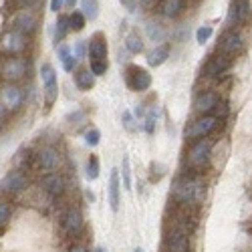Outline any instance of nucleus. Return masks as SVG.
<instances>
[{"label": "nucleus", "mask_w": 252, "mask_h": 252, "mask_svg": "<svg viewBox=\"0 0 252 252\" xmlns=\"http://www.w3.org/2000/svg\"><path fill=\"white\" fill-rule=\"evenodd\" d=\"M28 71V65L24 59L21 57H12V59H6L0 67V75H2L6 81H19L26 75Z\"/></svg>", "instance_id": "f257e3e1"}, {"label": "nucleus", "mask_w": 252, "mask_h": 252, "mask_svg": "<svg viewBox=\"0 0 252 252\" xmlns=\"http://www.w3.org/2000/svg\"><path fill=\"white\" fill-rule=\"evenodd\" d=\"M216 125H218V119H216L214 115H202L200 119H196V121L190 125V129H186V136H188L190 139L206 137L208 133H212V131L216 129Z\"/></svg>", "instance_id": "f03ea898"}, {"label": "nucleus", "mask_w": 252, "mask_h": 252, "mask_svg": "<svg viewBox=\"0 0 252 252\" xmlns=\"http://www.w3.org/2000/svg\"><path fill=\"white\" fill-rule=\"evenodd\" d=\"M26 45H28L26 35H23V32H19V30L6 32V35L2 37V41H0V46H2V50H4V53H8V55L23 53V50L26 48Z\"/></svg>", "instance_id": "7ed1b4c3"}, {"label": "nucleus", "mask_w": 252, "mask_h": 252, "mask_svg": "<svg viewBox=\"0 0 252 252\" xmlns=\"http://www.w3.org/2000/svg\"><path fill=\"white\" fill-rule=\"evenodd\" d=\"M176 198L182 204H190V202H200L202 200V186L196 180H186L176 188Z\"/></svg>", "instance_id": "20e7f679"}, {"label": "nucleus", "mask_w": 252, "mask_h": 252, "mask_svg": "<svg viewBox=\"0 0 252 252\" xmlns=\"http://www.w3.org/2000/svg\"><path fill=\"white\" fill-rule=\"evenodd\" d=\"M37 26H39V19H37V14L32 12V10H28V8H24V10H21L19 14L14 16V30H19V32H23V35H32V32L37 30Z\"/></svg>", "instance_id": "39448f33"}, {"label": "nucleus", "mask_w": 252, "mask_h": 252, "mask_svg": "<svg viewBox=\"0 0 252 252\" xmlns=\"http://www.w3.org/2000/svg\"><path fill=\"white\" fill-rule=\"evenodd\" d=\"M127 85L133 91H147L151 85V75L141 67H129L127 69Z\"/></svg>", "instance_id": "423d86ee"}, {"label": "nucleus", "mask_w": 252, "mask_h": 252, "mask_svg": "<svg viewBox=\"0 0 252 252\" xmlns=\"http://www.w3.org/2000/svg\"><path fill=\"white\" fill-rule=\"evenodd\" d=\"M26 186H28V180L23 172H8L2 178V182H0V190L6 194H19L26 190Z\"/></svg>", "instance_id": "0eeeda50"}, {"label": "nucleus", "mask_w": 252, "mask_h": 252, "mask_svg": "<svg viewBox=\"0 0 252 252\" xmlns=\"http://www.w3.org/2000/svg\"><path fill=\"white\" fill-rule=\"evenodd\" d=\"M210 149H212V141L210 139L196 141L192 145V149H190V156H188L190 165H194V167H202V165H204L208 161V158H210Z\"/></svg>", "instance_id": "6e6552de"}, {"label": "nucleus", "mask_w": 252, "mask_h": 252, "mask_svg": "<svg viewBox=\"0 0 252 252\" xmlns=\"http://www.w3.org/2000/svg\"><path fill=\"white\" fill-rule=\"evenodd\" d=\"M87 55L91 59V63H97V61H107V43L103 39L101 32L89 41V46H87Z\"/></svg>", "instance_id": "1a4fd4ad"}, {"label": "nucleus", "mask_w": 252, "mask_h": 252, "mask_svg": "<svg viewBox=\"0 0 252 252\" xmlns=\"http://www.w3.org/2000/svg\"><path fill=\"white\" fill-rule=\"evenodd\" d=\"M250 16V2L248 0H236L230 8V14H228V24L230 26H236V24H242L248 21Z\"/></svg>", "instance_id": "9d476101"}, {"label": "nucleus", "mask_w": 252, "mask_h": 252, "mask_svg": "<svg viewBox=\"0 0 252 252\" xmlns=\"http://www.w3.org/2000/svg\"><path fill=\"white\" fill-rule=\"evenodd\" d=\"M0 101H2L4 109H19L23 103V91L14 85H6L0 89Z\"/></svg>", "instance_id": "9b49d317"}, {"label": "nucleus", "mask_w": 252, "mask_h": 252, "mask_svg": "<svg viewBox=\"0 0 252 252\" xmlns=\"http://www.w3.org/2000/svg\"><path fill=\"white\" fill-rule=\"evenodd\" d=\"M228 69H230V57H228V55H216V57H212V59L206 63L204 73H206L208 77H220V75H224Z\"/></svg>", "instance_id": "f8f14e48"}, {"label": "nucleus", "mask_w": 252, "mask_h": 252, "mask_svg": "<svg viewBox=\"0 0 252 252\" xmlns=\"http://www.w3.org/2000/svg\"><path fill=\"white\" fill-rule=\"evenodd\" d=\"M218 103H220V99H218L216 93H212V91L200 93V95L196 97V101H194V109H196V113H200V115H208L210 111L216 109Z\"/></svg>", "instance_id": "ddd939ff"}, {"label": "nucleus", "mask_w": 252, "mask_h": 252, "mask_svg": "<svg viewBox=\"0 0 252 252\" xmlns=\"http://www.w3.org/2000/svg\"><path fill=\"white\" fill-rule=\"evenodd\" d=\"M242 46H244V43H242V37L238 35V32H228V35L220 41V46H218V50H222V55H236V53H240L242 50Z\"/></svg>", "instance_id": "4468645a"}, {"label": "nucleus", "mask_w": 252, "mask_h": 252, "mask_svg": "<svg viewBox=\"0 0 252 252\" xmlns=\"http://www.w3.org/2000/svg\"><path fill=\"white\" fill-rule=\"evenodd\" d=\"M37 161L43 170H57L59 163H61V158H59V151L53 149V147H43L39 154H37Z\"/></svg>", "instance_id": "2eb2a0df"}, {"label": "nucleus", "mask_w": 252, "mask_h": 252, "mask_svg": "<svg viewBox=\"0 0 252 252\" xmlns=\"http://www.w3.org/2000/svg\"><path fill=\"white\" fill-rule=\"evenodd\" d=\"M43 188H45V192L48 196L57 198V196H61L65 192V180L59 174H48V176L43 178Z\"/></svg>", "instance_id": "dca6fc26"}, {"label": "nucleus", "mask_w": 252, "mask_h": 252, "mask_svg": "<svg viewBox=\"0 0 252 252\" xmlns=\"http://www.w3.org/2000/svg\"><path fill=\"white\" fill-rule=\"evenodd\" d=\"M63 224H65V230L69 232L71 236H77V234L81 232V228H83V216H81V212L75 210V208H71L69 212L65 214Z\"/></svg>", "instance_id": "f3484780"}, {"label": "nucleus", "mask_w": 252, "mask_h": 252, "mask_svg": "<svg viewBox=\"0 0 252 252\" xmlns=\"http://www.w3.org/2000/svg\"><path fill=\"white\" fill-rule=\"evenodd\" d=\"M119 172L111 170V178H109V206L113 212L119 210Z\"/></svg>", "instance_id": "a211bd4d"}, {"label": "nucleus", "mask_w": 252, "mask_h": 252, "mask_svg": "<svg viewBox=\"0 0 252 252\" xmlns=\"http://www.w3.org/2000/svg\"><path fill=\"white\" fill-rule=\"evenodd\" d=\"M167 57H170V45H160L147 55V65L149 67H160L167 61Z\"/></svg>", "instance_id": "6ab92c4d"}, {"label": "nucleus", "mask_w": 252, "mask_h": 252, "mask_svg": "<svg viewBox=\"0 0 252 252\" xmlns=\"http://www.w3.org/2000/svg\"><path fill=\"white\" fill-rule=\"evenodd\" d=\"M41 81H43V89H53L59 87L57 85V73H55V67L50 63H43L41 65Z\"/></svg>", "instance_id": "aec40b11"}, {"label": "nucleus", "mask_w": 252, "mask_h": 252, "mask_svg": "<svg viewBox=\"0 0 252 252\" xmlns=\"http://www.w3.org/2000/svg\"><path fill=\"white\" fill-rule=\"evenodd\" d=\"M75 85L81 91H89L95 85V75L91 73V69H79L75 73Z\"/></svg>", "instance_id": "412c9836"}, {"label": "nucleus", "mask_w": 252, "mask_h": 252, "mask_svg": "<svg viewBox=\"0 0 252 252\" xmlns=\"http://www.w3.org/2000/svg\"><path fill=\"white\" fill-rule=\"evenodd\" d=\"M167 246H170V252H188V236L183 232H174L167 238Z\"/></svg>", "instance_id": "4be33fe9"}, {"label": "nucleus", "mask_w": 252, "mask_h": 252, "mask_svg": "<svg viewBox=\"0 0 252 252\" xmlns=\"http://www.w3.org/2000/svg\"><path fill=\"white\" fill-rule=\"evenodd\" d=\"M59 59H61L63 69H65L67 73H73V71H75L77 59H75V55L71 53V48L67 46V45H61V46H59Z\"/></svg>", "instance_id": "5701e85b"}, {"label": "nucleus", "mask_w": 252, "mask_h": 252, "mask_svg": "<svg viewBox=\"0 0 252 252\" xmlns=\"http://www.w3.org/2000/svg\"><path fill=\"white\" fill-rule=\"evenodd\" d=\"M183 10V0H163L161 4V14L167 19H176V16Z\"/></svg>", "instance_id": "b1692460"}, {"label": "nucleus", "mask_w": 252, "mask_h": 252, "mask_svg": "<svg viewBox=\"0 0 252 252\" xmlns=\"http://www.w3.org/2000/svg\"><path fill=\"white\" fill-rule=\"evenodd\" d=\"M125 48L129 50L131 55H139L143 50V41H141V37L137 35V32H129V35L125 37Z\"/></svg>", "instance_id": "393cba45"}, {"label": "nucleus", "mask_w": 252, "mask_h": 252, "mask_svg": "<svg viewBox=\"0 0 252 252\" xmlns=\"http://www.w3.org/2000/svg\"><path fill=\"white\" fill-rule=\"evenodd\" d=\"M81 12L87 21H95L99 16V2L97 0H81Z\"/></svg>", "instance_id": "a878e982"}, {"label": "nucleus", "mask_w": 252, "mask_h": 252, "mask_svg": "<svg viewBox=\"0 0 252 252\" xmlns=\"http://www.w3.org/2000/svg\"><path fill=\"white\" fill-rule=\"evenodd\" d=\"M69 30H71V26H69V16L59 14V21H57V24H55V41L61 43V41L67 37V32H69Z\"/></svg>", "instance_id": "bb28decb"}, {"label": "nucleus", "mask_w": 252, "mask_h": 252, "mask_svg": "<svg viewBox=\"0 0 252 252\" xmlns=\"http://www.w3.org/2000/svg\"><path fill=\"white\" fill-rule=\"evenodd\" d=\"M85 14H83L81 10H75V12H71L69 14V26H71V30H75V32H79V30H83L85 28Z\"/></svg>", "instance_id": "cd10ccee"}, {"label": "nucleus", "mask_w": 252, "mask_h": 252, "mask_svg": "<svg viewBox=\"0 0 252 252\" xmlns=\"http://www.w3.org/2000/svg\"><path fill=\"white\" fill-rule=\"evenodd\" d=\"M145 30H147V37L154 41V43H161L165 39V32H163V28L158 23H147Z\"/></svg>", "instance_id": "c85d7f7f"}, {"label": "nucleus", "mask_w": 252, "mask_h": 252, "mask_svg": "<svg viewBox=\"0 0 252 252\" xmlns=\"http://www.w3.org/2000/svg\"><path fill=\"white\" fill-rule=\"evenodd\" d=\"M121 176H123V188L131 190V167H129L127 156H123V160H121Z\"/></svg>", "instance_id": "c756f323"}, {"label": "nucleus", "mask_w": 252, "mask_h": 252, "mask_svg": "<svg viewBox=\"0 0 252 252\" xmlns=\"http://www.w3.org/2000/svg\"><path fill=\"white\" fill-rule=\"evenodd\" d=\"M85 172H87V178H89V180H97V178H99V160H97V156H91V158L87 160Z\"/></svg>", "instance_id": "7c9ffc66"}, {"label": "nucleus", "mask_w": 252, "mask_h": 252, "mask_svg": "<svg viewBox=\"0 0 252 252\" xmlns=\"http://www.w3.org/2000/svg\"><path fill=\"white\" fill-rule=\"evenodd\" d=\"M156 121H158V109L151 107L149 113L145 115V131L147 133H154L156 131Z\"/></svg>", "instance_id": "2f4dec72"}, {"label": "nucleus", "mask_w": 252, "mask_h": 252, "mask_svg": "<svg viewBox=\"0 0 252 252\" xmlns=\"http://www.w3.org/2000/svg\"><path fill=\"white\" fill-rule=\"evenodd\" d=\"M212 32H214V28L210 26V24H204V26H200L198 30H196V41L200 43V45H204L210 37H212Z\"/></svg>", "instance_id": "473e14b6"}, {"label": "nucleus", "mask_w": 252, "mask_h": 252, "mask_svg": "<svg viewBox=\"0 0 252 252\" xmlns=\"http://www.w3.org/2000/svg\"><path fill=\"white\" fill-rule=\"evenodd\" d=\"M99 141H101V131H99V129H89V131L85 133V143H87V145L95 147Z\"/></svg>", "instance_id": "72a5a7b5"}, {"label": "nucleus", "mask_w": 252, "mask_h": 252, "mask_svg": "<svg viewBox=\"0 0 252 252\" xmlns=\"http://www.w3.org/2000/svg\"><path fill=\"white\" fill-rule=\"evenodd\" d=\"M10 206L4 204V202H0V226H4L8 220H10Z\"/></svg>", "instance_id": "f704fd0d"}, {"label": "nucleus", "mask_w": 252, "mask_h": 252, "mask_svg": "<svg viewBox=\"0 0 252 252\" xmlns=\"http://www.w3.org/2000/svg\"><path fill=\"white\" fill-rule=\"evenodd\" d=\"M91 73H93V75H105V73H107V61L91 63Z\"/></svg>", "instance_id": "c9c22d12"}, {"label": "nucleus", "mask_w": 252, "mask_h": 252, "mask_svg": "<svg viewBox=\"0 0 252 252\" xmlns=\"http://www.w3.org/2000/svg\"><path fill=\"white\" fill-rule=\"evenodd\" d=\"M133 123H136V121H133L131 113H129V111H125V113H123V125H125V129H127V131H136L137 127L133 125Z\"/></svg>", "instance_id": "e433bc0d"}, {"label": "nucleus", "mask_w": 252, "mask_h": 252, "mask_svg": "<svg viewBox=\"0 0 252 252\" xmlns=\"http://www.w3.org/2000/svg\"><path fill=\"white\" fill-rule=\"evenodd\" d=\"M85 50H87V46H85V43H77V46H75V59L77 61H81L83 57H85Z\"/></svg>", "instance_id": "4c0bfd02"}, {"label": "nucleus", "mask_w": 252, "mask_h": 252, "mask_svg": "<svg viewBox=\"0 0 252 252\" xmlns=\"http://www.w3.org/2000/svg\"><path fill=\"white\" fill-rule=\"evenodd\" d=\"M214 111H216V119H218V117H226L228 115V105L226 103H218Z\"/></svg>", "instance_id": "58836bf2"}, {"label": "nucleus", "mask_w": 252, "mask_h": 252, "mask_svg": "<svg viewBox=\"0 0 252 252\" xmlns=\"http://www.w3.org/2000/svg\"><path fill=\"white\" fill-rule=\"evenodd\" d=\"M121 4H123L129 12H136V10H137V4H139V0H121Z\"/></svg>", "instance_id": "ea45409f"}, {"label": "nucleus", "mask_w": 252, "mask_h": 252, "mask_svg": "<svg viewBox=\"0 0 252 252\" xmlns=\"http://www.w3.org/2000/svg\"><path fill=\"white\" fill-rule=\"evenodd\" d=\"M81 119H85V113L83 111H75V113H71L69 117H67V121H75L73 125H79L77 121H81Z\"/></svg>", "instance_id": "a19ab883"}, {"label": "nucleus", "mask_w": 252, "mask_h": 252, "mask_svg": "<svg viewBox=\"0 0 252 252\" xmlns=\"http://www.w3.org/2000/svg\"><path fill=\"white\" fill-rule=\"evenodd\" d=\"M65 4V0H50V10H53L55 14H59V10L63 8Z\"/></svg>", "instance_id": "79ce46f5"}, {"label": "nucleus", "mask_w": 252, "mask_h": 252, "mask_svg": "<svg viewBox=\"0 0 252 252\" xmlns=\"http://www.w3.org/2000/svg\"><path fill=\"white\" fill-rule=\"evenodd\" d=\"M136 117L139 119V117H145V105H137L136 107Z\"/></svg>", "instance_id": "37998d69"}, {"label": "nucleus", "mask_w": 252, "mask_h": 252, "mask_svg": "<svg viewBox=\"0 0 252 252\" xmlns=\"http://www.w3.org/2000/svg\"><path fill=\"white\" fill-rule=\"evenodd\" d=\"M71 252H87V250H85V246L75 244V246H71Z\"/></svg>", "instance_id": "c03bdc74"}, {"label": "nucleus", "mask_w": 252, "mask_h": 252, "mask_svg": "<svg viewBox=\"0 0 252 252\" xmlns=\"http://www.w3.org/2000/svg\"><path fill=\"white\" fill-rule=\"evenodd\" d=\"M75 2H77V0H65V4L69 6V8H73V6H75Z\"/></svg>", "instance_id": "a18cd8bd"}, {"label": "nucleus", "mask_w": 252, "mask_h": 252, "mask_svg": "<svg viewBox=\"0 0 252 252\" xmlns=\"http://www.w3.org/2000/svg\"><path fill=\"white\" fill-rule=\"evenodd\" d=\"M4 115V105H2V101H0V117Z\"/></svg>", "instance_id": "49530a36"}, {"label": "nucleus", "mask_w": 252, "mask_h": 252, "mask_svg": "<svg viewBox=\"0 0 252 252\" xmlns=\"http://www.w3.org/2000/svg\"><path fill=\"white\" fill-rule=\"evenodd\" d=\"M139 2H141V4H145V6H147V4H151V0H139Z\"/></svg>", "instance_id": "de8ad7c7"}, {"label": "nucleus", "mask_w": 252, "mask_h": 252, "mask_svg": "<svg viewBox=\"0 0 252 252\" xmlns=\"http://www.w3.org/2000/svg\"><path fill=\"white\" fill-rule=\"evenodd\" d=\"M93 252H105V250H103V248H95Z\"/></svg>", "instance_id": "09e8293b"}, {"label": "nucleus", "mask_w": 252, "mask_h": 252, "mask_svg": "<svg viewBox=\"0 0 252 252\" xmlns=\"http://www.w3.org/2000/svg\"><path fill=\"white\" fill-rule=\"evenodd\" d=\"M136 252H143V248H136Z\"/></svg>", "instance_id": "8fccbe9b"}, {"label": "nucleus", "mask_w": 252, "mask_h": 252, "mask_svg": "<svg viewBox=\"0 0 252 252\" xmlns=\"http://www.w3.org/2000/svg\"><path fill=\"white\" fill-rule=\"evenodd\" d=\"M0 127H2V125H0Z\"/></svg>", "instance_id": "3c124183"}]
</instances>
